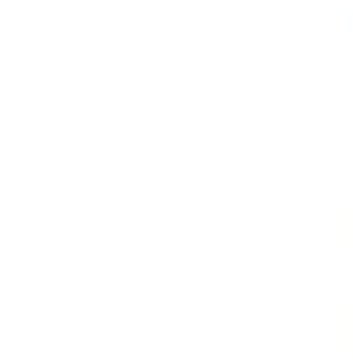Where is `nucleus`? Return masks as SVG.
<instances>
[]
</instances>
